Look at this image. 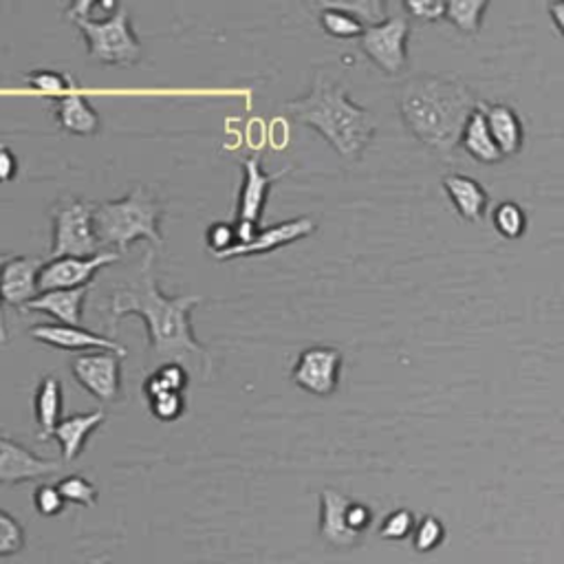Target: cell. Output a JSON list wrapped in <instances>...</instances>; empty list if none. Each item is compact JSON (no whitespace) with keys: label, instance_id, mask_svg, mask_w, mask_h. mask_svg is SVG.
<instances>
[{"label":"cell","instance_id":"cell-9","mask_svg":"<svg viewBox=\"0 0 564 564\" xmlns=\"http://www.w3.org/2000/svg\"><path fill=\"white\" fill-rule=\"evenodd\" d=\"M76 382L102 404H111L122 391V357L106 350L84 353L71 359Z\"/></svg>","mask_w":564,"mask_h":564},{"label":"cell","instance_id":"cell-27","mask_svg":"<svg viewBox=\"0 0 564 564\" xmlns=\"http://www.w3.org/2000/svg\"><path fill=\"white\" fill-rule=\"evenodd\" d=\"M25 84L38 93H45L54 100L62 97V95H69V93H76L78 84L76 80L65 73V71H54V69H36L32 73H27L25 78Z\"/></svg>","mask_w":564,"mask_h":564},{"label":"cell","instance_id":"cell-23","mask_svg":"<svg viewBox=\"0 0 564 564\" xmlns=\"http://www.w3.org/2000/svg\"><path fill=\"white\" fill-rule=\"evenodd\" d=\"M461 146L468 150L470 157H474L481 163H496V161L503 159V152L496 146V141L492 137V130L487 126L485 113L481 108V102H479L476 111L472 113V117L465 124V130H463V137H461Z\"/></svg>","mask_w":564,"mask_h":564},{"label":"cell","instance_id":"cell-8","mask_svg":"<svg viewBox=\"0 0 564 564\" xmlns=\"http://www.w3.org/2000/svg\"><path fill=\"white\" fill-rule=\"evenodd\" d=\"M342 372V353L333 346H309L304 348L293 368L291 382L318 398H329L337 391Z\"/></svg>","mask_w":564,"mask_h":564},{"label":"cell","instance_id":"cell-16","mask_svg":"<svg viewBox=\"0 0 564 564\" xmlns=\"http://www.w3.org/2000/svg\"><path fill=\"white\" fill-rule=\"evenodd\" d=\"M350 498L337 490H322L320 494V536L335 549H353L361 542V533L353 531L346 520Z\"/></svg>","mask_w":564,"mask_h":564},{"label":"cell","instance_id":"cell-37","mask_svg":"<svg viewBox=\"0 0 564 564\" xmlns=\"http://www.w3.org/2000/svg\"><path fill=\"white\" fill-rule=\"evenodd\" d=\"M404 10L413 19H422V21L446 19V3H437V0H406Z\"/></svg>","mask_w":564,"mask_h":564},{"label":"cell","instance_id":"cell-41","mask_svg":"<svg viewBox=\"0 0 564 564\" xmlns=\"http://www.w3.org/2000/svg\"><path fill=\"white\" fill-rule=\"evenodd\" d=\"M549 14H551L555 27L560 30V34L564 36V3H551L549 5Z\"/></svg>","mask_w":564,"mask_h":564},{"label":"cell","instance_id":"cell-6","mask_svg":"<svg viewBox=\"0 0 564 564\" xmlns=\"http://www.w3.org/2000/svg\"><path fill=\"white\" fill-rule=\"evenodd\" d=\"M51 221H54V243L49 250V261L54 258H89L104 248L95 234V204L62 195L51 206Z\"/></svg>","mask_w":564,"mask_h":564},{"label":"cell","instance_id":"cell-35","mask_svg":"<svg viewBox=\"0 0 564 564\" xmlns=\"http://www.w3.org/2000/svg\"><path fill=\"white\" fill-rule=\"evenodd\" d=\"M206 245H208V250H210L215 256L230 252L232 248L239 245L237 226H234V223H228V221L212 223V226L208 228V232H206Z\"/></svg>","mask_w":564,"mask_h":564},{"label":"cell","instance_id":"cell-7","mask_svg":"<svg viewBox=\"0 0 564 564\" xmlns=\"http://www.w3.org/2000/svg\"><path fill=\"white\" fill-rule=\"evenodd\" d=\"M408 21L404 16H389L380 25L366 27L359 47L387 76H400L408 67Z\"/></svg>","mask_w":564,"mask_h":564},{"label":"cell","instance_id":"cell-10","mask_svg":"<svg viewBox=\"0 0 564 564\" xmlns=\"http://www.w3.org/2000/svg\"><path fill=\"white\" fill-rule=\"evenodd\" d=\"M119 254L113 250H104L95 256L89 258H54L47 261L41 276H38V285H41V293L45 291H58V289H80V287H89L93 276L117 263Z\"/></svg>","mask_w":564,"mask_h":564},{"label":"cell","instance_id":"cell-11","mask_svg":"<svg viewBox=\"0 0 564 564\" xmlns=\"http://www.w3.org/2000/svg\"><path fill=\"white\" fill-rule=\"evenodd\" d=\"M241 168H243V183H241V193H239L237 219L258 226L263 210L267 206V199H269V191L289 172V168H280L276 172H265L258 157L241 159Z\"/></svg>","mask_w":564,"mask_h":564},{"label":"cell","instance_id":"cell-17","mask_svg":"<svg viewBox=\"0 0 564 564\" xmlns=\"http://www.w3.org/2000/svg\"><path fill=\"white\" fill-rule=\"evenodd\" d=\"M448 199L452 202L454 210L470 223H481L485 210L490 206V195L485 187L468 174H448L441 181Z\"/></svg>","mask_w":564,"mask_h":564},{"label":"cell","instance_id":"cell-5","mask_svg":"<svg viewBox=\"0 0 564 564\" xmlns=\"http://www.w3.org/2000/svg\"><path fill=\"white\" fill-rule=\"evenodd\" d=\"M163 206L161 202L137 185L126 197L117 202L95 204V234L104 250L117 254L128 252L135 241H150L154 248L163 245L161 237Z\"/></svg>","mask_w":564,"mask_h":564},{"label":"cell","instance_id":"cell-22","mask_svg":"<svg viewBox=\"0 0 564 564\" xmlns=\"http://www.w3.org/2000/svg\"><path fill=\"white\" fill-rule=\"evenodd\" d=\"M481 108L485 113L487 126L492 130V137L496 146L500 148L503 157L518 154L525 141V128L518 117V113L507 104H485L481 102Z\"/></svg>","mask_w":564,"mask_h":564},{"label":"cell","instance_id":"cell-36","mask_svg":"<svg viewBox=\"0 0 564 564\" xmlns=\"http://www.w3.org/2000/svg\"><path fill=\"white\" fill-rule=\"evenodd\" d=\"M65 505H67V500H65L62 492L58 490V485L43 483V485L36 487V492H34V507H36V511L41 516H47V518L60 516L65 511Z\"/></svg>","mask_w":564,"mask_h":564},{"label":"cell","instance_id":"cell-26","mask_svg":"<svg viewBox=\"0 0 564 564\" xmlns=\"http://www.w3.org/2000/svg\"><path fill=\"white\" fill-rule=\"evenodd\" d=\"M320 5L346 12L364 27H375L389 19V5L384 0H324Z\"/></svg>","mask_w":564,"mask_h":564},{"label":"cell","instance_id":"cell-21","mask_svg":"<svg viewBox=\"0 0 564 564\" xmlns=\"http://www.w3.org/2000/svg\"><path fill=\"white\" fill-rule=\"evenodd\" d=\"M54 115L62 130L80 137H91L100 130V115L82 93H69L51 100Z\"/></svg>","mask_w":564,"mask_h":564},{"label":"cell","instance_id":"cell-2","mask_svg":"<svg viewBox=\"0 0 564 564\" xmlns=\"http://www.w3.org/2000/svg\"><path fill=\"white\" fill-rule=\"evenodd\" d=\"M398 104L404 124L424 146L439 157H452L479 100L454 78L415 76L400 89Z\"/></svg>","mask_w":564,"mask_h":564},{"label":"cell","instance_id":"cell-25","mask_svg":"<svg viewBox=\"0 0 564 564\" xmlns=\"http://www.w3.org/2000/svg\"><path fill=\"white\" fill-rule=\"evenodd\" d=\"M487 8V0H450V3H446V21L465 36H476Z\"/></svg>","mask_w":564,"mask_h":564},{"label":"cell","instance_id":"cell-38","mask_svg":"<svg viewBox=\"0 0 564 564\" xmlns=\"http://www.w3.org/2000/svg\"><path fill=\"white\" fill-rule=\"evenodd\" d=\"M346 520H348V525H350L353 531H357V533L364 536V531H366V529L370 527V522H372V509H370L368 505H364V503L350 500V505H348V509H346Z\"/></svg>","mask_w":564,"mask_h":564},{"label":"cell","instance_id":"cell-34","mask_svg":"<svg viewBox=\"0 0 564 564\" xmlns=\"http://www.w3.org/2000/svg\"><path fill=\"white\" fill-rule=\"evenodd\" d=\"M417 522H415V516L411 509H395L391 511L382 525H380V538L384 540H406L408 536H413Z\"/></svg>","mask_w":564,"mask_h":564},{"label":"cell","instance_id":"cell-20","mask_svg":"<svg viewBox=\"0 0 564 564\" xmlns=\"http://www.w3.org/2000/svg\"><path fill=\"white\" fill-rule=\"evenodd\" d=\"M34 413L38 424V439L49 441L54 439V430L65 419V391L56 375H45L38 382L36 398H34Z\"/></svg>","mask_w":564,"mask_h":564},{"label":"cell","instance_id":"cell-32","mask_svg":"<svg viewBox=\"0 0 564 564\" xmlns=\"http://www.w3.org/2000/svg\"><path fill=\"white\" fill-rule=\"evenodd\" d=\"M446 540V527L439 518L435 516H426L417 522L415 531H413V546L419 553H430L437 546H441Z\"/></svg>","mask_w":564,"mask_h":564},{"label":"cell","instance_id":"cell-18","mask_svg":"<svg viewBox=\"0 0 564 564\" xmlns=\"http://www.w3.org/2000/svg\"><path fill=\"white\" fill-rule=\"evenodd\" d=\"M104 419H106V413L100 408V411H93V413L65 417L58 424V428L54 430V439L60 446L65 463L76 461L84 452L89 437L104 424Z\"/></svg>","mask_w":564,"mask_h":564},{"label":"cell","instance_id":"cell-14","mask_svg":"<svg viewBox=\"0 0 564 564\" xmlns=\"http://www.w3.org/2000/svg\"><path fill=\"white\" fill-rule=\"evenodd\" d=\"M60 463L47 461L14 439L0 437V483L19 485L56 474Z\"/></svg>","mask_w":564,"mask_h":564},{"label":"cell","instance_id":"cell-19","mask_svg":"<svg viewBox=\"0 0 564 564\" xmlns=\"http://www.w3.org/2000/svg\"><path fill=\"white\" fill-rule=\"evenodd\" d=\"M91 291L89 287L80 289H58V291H45L36 300H32L25 309L47 313L58 320V324L67 326H82V307Z\"/></svg>","mask_w":564,"mask_h":564},{"label":"cell","instance_id":"cell-30","mask_svg":"<svg viewBox=\"0 0 564 564\" xmlns=\"http://www.w3.org/2000/svg\"><path fill=\"white\" fill-rule=\"evenodd\" d=\"M494 226L505 239H520L527 230V217L520 206L505 202L494 210Z\"/></svg>","mask_w":564,"mask_h":564},{"label":"cell","instance_id":"cell-29","mask_svg":"<svg viewBox=\"0 0 564 564\" xmlns=\"http://www.w3.org/2000/svg\"><path fill=\"white\" fill-rule=\"evenodd\" d=\"M27 536L23 525L3 507H0V557L16 555L25 549Z\"/></svg>","mask_w":564,"mask_h":564},{"label":"cell","instance_id":"cell-39","mask_svg":"<svg viewBox=\"0 0 564 564\" xmlns=\"http://www.w3.org/2000/svg\"><path fill=\"white\" fill-rule=\"evenodd\" d=\"M19 174V159L14 150L5 143H0V183L14 181Z\"/></svg>","mask_w":564,"mask_h":564},{"label":"cell","instance_id":"cell-33","mask_svg":"<svg viewBox=\"0 0 564 564\" xmlns=\"http://www.w3.org/2000/svg\"><path fill=\"white\" fill-rule=\"evenodd\" d=\"M150 413L154 419L159 422H176L183 417L187 402H185V393H161L152 400H148Z\"/></svg>","mask_w":564,"mask_h":564},{"label":"cell","instance_id":"cell-4","mask_svg":"<svg viewBox=\"0 0 564 564\" xmlns=\"http://www.w3.org/2000/svg\"><path fill=\"white\" fill-rule=\"evenodd\" d=\"M65 14L82 32L91 60L117 67H133L141 60L143 49L130 25L126 3L78 0L65 8Z\"/></svg>","mask_w":564,"mask_h":564},{"label":"cell","instance_id":"cell-24","mask_svg":"<svg viewBox=\"0 0 564 564\" xmlns=\"http://www.w3.org/2000/svg\"><path fill=\"white\" fill-rule=\"evenodd\" d=\"M187 382H191V372H187V368L176 361H168L150 370L143 382V395L146 400H152L161 393H185Z\"/></svg>","mask_w":564,"mask_h":564},{"label":"cell","instance_id":"cell-1","mask_svg":"<svg viewBox=\"0 0 564 564\" xmlns=\"http://www.w3.org/2000/svg\"><path fill=\"white\" fill-rule=\"evenodd\" d=\"M204 300V296H163L154 276V252L146 250L137 274L111 291L104 307L106 329L115 337L122 318L139 315L148 329V370L176 361L199 380H208L212 357L195 337L191 322L193 309Z\"/></svg>","mask_w":564,"mask_h":564},{"label":"cell","instance_id":"cell-31","mask_svg":"<svg viewBox=\"0 0 564 564\" xmlns=\"http://www.w3.org/2000/svg\"><path fill=\"white\" fill-rule=\"evenodd\" d=\"M58 490L62 492L67 503H73L80 507H93L97 503V487L80 474H69L60 479Z\"/></svg>","mask_w":564,"mask_h":564},{"label":"cell","instance_id":"cell-3","mask_svg":"<svg viewBox=\"0 0 564 564\" xmlns=\"http://www.w3.org/2000/svg\"><path fill=\"white\" fill-rule=\"evenodd\" d=\"M287 111L296 122L315 128L348 161L361 159L378 130L375 115L355 104L344 87L326 73L315 76L307 95L287 102Z\"/></svg>","mask_w":564,"mask_h":564},{"label":"cell","instance_id":"cell-13","mask_svg":"<svg viewBox=\"0 0 564 564\" xmlns=\"http://www.w3.org/2000/svg\"><path fill=\"white\" fill-rule=\"evenodd\" d=\"M315 232V221L309 217L289 219L269 228H261L256 239L248 245H237L226 254H219V261H234V258H248V256H263L269 252H276L280 248H287L291 243H298Z\"/></svg>","mask_w":564,"mask_h":564},{"label":"cell","instance_id":"cell-40","mask_svg":"<svg viewBox=\"0 0 564 564\" xmlns=\"http://www.w3.org/2000/svg\"><path fill=\"white\" fill-rule=\"evenodd\" d=\"M14 258V254H0V274H3V267ZM3 298H0V344L8 342V326H5V309H3Z\"/></svg>","mask_w":564,"mask_h":564},{"label":"cell","instance_id":"cell-28","mask_svg":"<svg viewBox=\"0 0 564 564\" xmlns=\"http://www.w3.org/2000/svg\"><path fill=\"white\" fill-rule=\"evenodd\" d=\"M318 10H320V25H322V30L329 34V36H333V38H344V41H348V38H361L364 36V32H366V27L357 21V19H353L350 14H346V12H339V10H333V8H324V5H315Z\"/></svg>","mask_w":564,"mask_h":564},{"label":"cell","instance_id":"cell-15","mask_svg":"<svg viewBox=\"0 0 564 564\" xmlns=\"http://www.w3.org/2000/svg\"><path fill=\"white\" fill-rule=\"evenodd\" d=\"M47 261L38 256H14L0 274V298L10 307H27L41 296L38 276Z\"/></svg>","mask_w":564,"mask_h":564},{"label":"cell","instance_id":"cell-12","mask_svg":"<svg viewBox=\"0 0 564 564\" xmlns=\"http://www.w3.org/2000/svg\"><path fill=\"white\" fill-rule=\"evenodd\" d=\"M30 335L36 342H43L47 346L54 348H62V350H106V353H115L122 359L128 355V348L124 344H119L115 337L111 335H97L84 326H67V324H34L30 329Z\"/></svg>","mask_w":564,"mask_h":564}]
</instances>
